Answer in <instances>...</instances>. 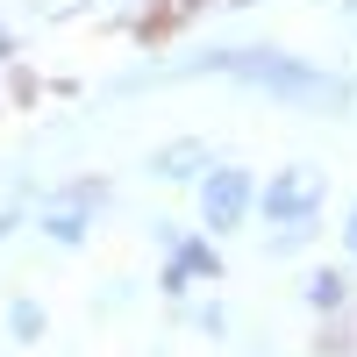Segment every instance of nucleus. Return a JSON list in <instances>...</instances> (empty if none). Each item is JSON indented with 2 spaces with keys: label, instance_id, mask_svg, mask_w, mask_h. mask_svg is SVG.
<instances>
[{
  "label": "nucleus",
  "instance_id": "0eeeda50",
  "mask_svg": "<svg viewBox=\"0 0 357 357\" xmlns=\"http://www.w3.org/2000/svg\"><path fill=\"white\" fill-rule=\"evenodd\" d=\"M36 329H43V314L29 307V301H15V336H36Z\"/></svg>",
  "mask_w": 357,
  "mask_h": 357
},
{
  "label": "nucleus",
  "instance_id": "1a4fd4ad",
  "mask_svg": "<svg viewBox=\"0 0 357 357\" xmlns=\"http://www.w3.org/2000/svg\"><path fill=\"white\" fill-rule=\"evenodd\" d=\"M8 229H15V222H0V236H8Z\"/></svg>",
  "mask_w": 357,
  "mask_h": 357
},
{
  "label": "nucleus",
  "instance_id": "f03ea898",
  "mask_svg": "<svg viewBox=\"0 0 357 357\" xmlns=\"http://www.w3.org/2000/svg\"><path fill=\"white\" fill-rule=\"evenodd\" d=\"M314 200H321V178L314 172H279L272 186H264V222H307L314 215Z\"/></svg>",
  "mask_w": 357,
  "mask_h": 357
},
{
  "label": "nucleus",
  "instance_id": "20e7f679",
  "mask_svg": "<svg viewBox=\"0 0 357 357\" xmlns=\"http://www.w3.org/2000/svg\"><path fill=\"white\" fill-rule=\"evenodd\" d=\"M93 207H100V186H79V193H65V200L43 207V229L57 236V243H79L86 222H93Z\"/></svg>",
  "mask_w": 357,
  "mask_h": 357
},
{
  "label": "nucleus",
  "instance_id": "39448f33",
  "mask_svg": "<svg viewBox=\"0 0 357 357\" xmlns=\"http://www.w3.org/2000/svg\"><path fill=\"white\" fill-rule=\"evenodd\" d=\"M193 165H207L200 143H172V151H158V172H165V178H186Z\"/></svg>",
  "mask_w": 357,
  "mask_h": 357
},
{
  "label": "nucleus",
  "instance_id": "423d86ee",
  "mask_svg": "<svg viewBox=\"0 0 357 357\" xmlns=\"http://www.w3.org/2000/svg\"><path fill=\"white\" fill-rule=\"evenodd\" d=\"M307 301H314V307H336V301H343V279H336V272H314V279H307Z\"/></svg>",
  "mask_w": 357,
  "mask_h": 357
},
{
  "label": "nucleus",
  "instance_id": "6e6552de",
  "mask_svg": "<svg viewBox=\"0 0 357 357\" xmlns=\"http://www.w3.org/2000/svg\"><path fill=\"white\" fill-rule=\"evenodd\" d=\"M350 257H357V215H350Z\"/></svg>",
  "mask_w": 357,
  "mask_h": 357
},
{
  "label": "nucleus",
  "instance_id": "7ed1b4c3",
  "mask_svg": "<svg viewBox=\"0 0 357 357\" xmlns=\"http://www.w3.org/2000/svg\"><path fill=\"white\" fill-rule=\"evenodd\" d=\"M243 207H250V172H215V178L200 186L207 229H236V222H243Z\"/></svg>",
  "mask_w": 357,
  "mask_h": 357
},
{
  "label": "nucleus",
  "instance_id": "f257e3e1",
  "mask_svg": "<svg viewBox=\"0 0 357 357\" xmlns=\"http://www.w3.org/2000/svg\"><path fill=\"white\" fill-rule=\"evenodd\" d=\"M186 72H229V79L257 86V93H279V100H301V107H343L350 100V86L336 72H314V65L279 57V50H215V57H200Z\"/></svg>",
  "mask_w": 357,
  "mask_h": 357
}]
</instances>
